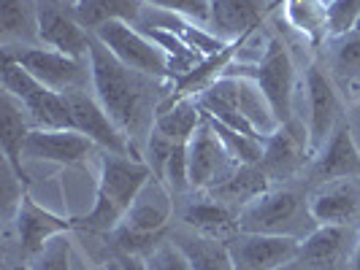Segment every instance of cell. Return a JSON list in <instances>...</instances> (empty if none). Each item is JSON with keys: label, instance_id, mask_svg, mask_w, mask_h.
<instances>
[{"label": "cell", "instance_id": "cell-30", "mask_svg": "<svg viewBox=\"0 0 360 270\" xmlns=\"http://www.w3.org/2000/svg\"><path fill=\"white\" fill-rule=\"evenodd\" d=\"M0 30L3 36H30L36 33V11L25 0H0Z\"/></svg>", "mask_w": 360, "mask_h": 270}, {"label": "cell", "instance_id": "cell-2", "mask_svg": "<svg viewBox=\"0 0 360 270\" xmlns=\"http://www.w3.org/2000/svg\"><path fill=\"white\" fill-rule=\"evenodd\" d=\"M152 176L155 173L144 157H122L106 151V157L101 160L95 203L84 216H76V230L114 233Z\"/></svg>", "mask_w": 360, "mask_h": 270}, {"label": "cell", "instance_id": "cell-38", "mask_svg": "<svg viewBox=\"0 0 360 270\" xmlns=\"http://www.w3.org/2000/svg\"><path fill=\"white\" fill-rule=\"evenodd\" d=\"M120 262L125 265V270H149L146 259L139 254H120Z\"/></svg>", "mask_w": 360, "mask_h": 270}, {"label": "cell", "instance_id": "cell-11", "mask_svg": "<svg viewBox=\"0 0 360 270\" xmlns=\"http://www.w3.org/2000/svg\"><path fill=\"white\" fill-rule=\"evenodd\" d=\"M187 157H190V187L195 189H212L236 168V162L231 160L214 127L206 122V116L187 144Z\"/></svg>", "mask_w": 360, "mask_h": 270}, {"label": "cell", "instance_id": "cell-8", "mask_svg": "<svg viewBox=\"0 0 360 270\" xmlns=\"http://www.w3.org/2000/svg\"><path fill=\"white\" fill-rule=\"evenodd\" d=\"M33 11H36V36L46 49L71 54L79 60L90 54L92 33L79 25L71 6H65L63 0H36Z\"/></svg>", "mask_w": 360, "mask_h": 270}, {"label": "cell", "instance_id": "cell-31", "mask_svg": "<svg viewBox=\"0 0 360 270\" xmlns=\"http://www.w3.org/2000/svg\"><path fill=\"white\" fill-rule=\"evenodd\" d=\"M360 22V0H330L328 3V33L342 38Z\"/></svg>", "mask_w": 360, "mask_h": 270}, {"label": "cell", "instance_id": "cell-37", "mask_svg": "<svg viewBox=\"0 0 360 270\" xmlns=\"http://www.w3.org/2000/svg\"><path fill=\"white\" fill-rule=\"evenodd\" d=\"M174 141H168L165 135H160L158 130H149V141H146V165L152 168L155 179H162V170H165V162L174 151Z\"/></svg>", "mask_w": 360, "mask_h": 270}, {"label": "cell", "instance_id": "cell-33", "mask_svg": "<svg viewBox=\"0 0 360 270\" xmlns=\"http://www.w3.org/2000/svg\"><path fill=\"white\" fill-rule=\"evenodd\" d=\"M333 68L342 79H358L360 76V33L342 36V43L333 54Z\"/></svg>", "mask_w": 360, "mask_h": 270}, {"label": "cell", "instance_id": "cell-40", "mask_svg": "<svg viewBox=\"0 0 360 270\" xmlns=\"http://www.w3.org/2000/svg\"><path fill=\"white\" fill-rule=\"evenodd\" d=\"M352 270H360V241H358V246H355V252H352Z\"/></svg>", "mask_w": 360, "mask_h": 270}, {"label": "cell", "instance_id": "cell-43", "mask_svg": "<svg viewBox=\"0 0 360 270\" xmlns=\"http://www.w3.org/2000/svg\"><path fill=\"white\" fill-rule=\"evenodd\" d=\"M320 270H336V265H330V268H320Z\"/></svg>", "mask_w": 360, "mask_h": 270}, {"label": "cell", "instance_id": "cell-19", "mask_svg": "<svg viewBox=\"0 0 360 270\" xmlns=\"http://www.w3.org/2000/svg\"><path fill=\"white\" fill-rule=\"evenodd\" d=\"M209 90L217 92V95L225 97V100H231V103L252 122V127L260 135H271V133L279 127V122H276V116H274V111H271V106H269V100H266V95L257 90L250 79L222 76L214 87H209Z\"/></svg>", "mask_w": 360, "mask_h": 270}, {"label": "cell", "instance_id": "cell-20", "mask_svg": "<svg viewBox=\"0 0 360 270\" xmlns=\"http://www.w3.org/2000/svg\"><path fill=\"white\" fill-rule=\"evenodd\" d=\"M30 127L25 119V108L17 100L3 92L0 95V149H3V160L11 165V170L19 176V181L27 187V170H25V144H27Z\"/></svg>", "mask_w": 360, "mask_h": 270}, {"label": "cell", "instance_id": "cell-22", "mask_svg": "<svg viewBox=\"0 0 360 270\" xmlns=\"http://www.w3.org/2000/svg\"><path fill=\"white\" fill-rule=\"evenodd\" d=\"M184 224L190 230H195V235H203V238L231 241L238 233V211H233L225 203H219L217 198H209L200 200V203H193L184 211Z\"/></svg>", "mask_w": 360, "mask_h": 270}, {"label": "cell", "instance_id": "cell-35", "mask_svg": "<svg viewBox=\"0 0 360 270\" xmlns=\"http://www.w3.org/2000/svg\"><path fill=\"white\" fill-rule=\"evenodd\" d=\"M146 6H155L158 11L176 14V17L193 19L203 27H209V0H144Z\"/></svg>", "mask_w": 360, "mask_h": 270}, {"label": "cell", "instance_id": "cell-13", "mask_svg": "<svg viewBox=\"0 0 360 270\" xmlns=\"http://www.w3.org/2000/svg\"><path fill=\"white\" fill-rule=\"evenodd\" d=\"M307 92H309V151L311 157L325 146L330 133L342 122V103L333 90L330 79L325 76L317 65L307 71Z\"/></svg>", "mask_w": 360, "mask_h": 270}, {"label": "cell", "instance_id": "cell-3", "mask_svg": "<svg viewBox=\"0 0 360 270\" xmlns=\"http://www.w3.org/2000/svg\"><path fill=\"white\" fill-rule=\"evenodd\" d=\"M225 76L250 79L257 90L266 95L271 111L279 125L292 119V90H295V68L290 60L288 46L279 38H269L263 57L255 62H231Z\"/></svg>", "mask_w": 360, "mask_h": 270}, {"label": "cell", "instance_id": "cell-29", "mask_svg": "<svg viewBox=\"0 0 360 270\" xmlns=\"http://www.w3.org/2000/svg\"><path fill=\"white\" fill-rule=\"evenodd\" d=\"M203 116H206L209 125L214 127V133L219 135V141L228 149V154H231V160H233L236 165H255V162H260V157H263V144H266V141L252 138V135H244V133H238L233 127L217 122L214 116H209V114H203Z\"/></svg>", "mask_w": 360, "mask_h": 270}, {"label": "cell", "instance_id": "cell-21", "mask_svg": "<svg viewBox=\"0 0 360 270\" xmlns=\"http://www.w3.org/2000/svg\"><path fill=\"white\" fill-rule=\"evenodd\" d=\"M260 27V11L255 0H209V30L231 43L252 36Z\"/></svg>", "mask_w": 360, "mask_h": 270}, {"label": "cell", "instance_id": "cell-4", "mask_svg": "<svg viewBox=\"0 0 360 270\" xmlns=\"http://www.w3.org/2000/svg\"><path fill=\"white\" fill-rule=\"evenodd\" d=\"M317 222L309 214V203L292 189H266L263 195L238 208V230L263 235H292L311 233Z\"/></svg>", "mask_w": 360, "mask_h": 270}, {"label": "cell", "instance_id": "cell-5", "mask_svg": "<svg viewBox=\"0 0 360 270\" xmlns=\"http://www.w3.org/2000/svg\"><path fill=\"white\" fill-rule=\"evenodd\" d=\"M0 76H3V92H8L38 127H44V130H73L65 95L41 84L36 76H30L8 52H3Z\"/></svg>", "mask_w": 360, "mask_h": 270}, {"label": "cell", "instance_id": "cell-9", "mask_svg": "<svg viewBox=\"0 0 360 270\" xmlns=\"http://www.w3.org/2000/svg\"><path fill=\"white\" fill-rule=\"evenodd\" d=\"M17 60L19 65L30 76H36L41 84L52 87L54 92L84 90V81L90 76V62L71 57V54L54 52V49H38V46H25V49H6Z\"/></svg>", "mask_w": 360, "mask_h": 270}, {"label": "cell", "instance_id": "cell-10", "mask_svg": "<svg viewBox=\"0 0 360 270\" xmlns=\"http://www.w3.org/2000/svg\"><path fill=\"white\" fill-rule=\"evenodd\" d=\"M231 262L236 270H276L298 259L301 241L292 235H263V233H238L225 241Z\"/></svg>", "mask_w": 360, "mask_h": 270}, {"label": "cell", "instance_id": "cell-1", "mask_svg": "<svg viewBox=\"0 0 360 270\" xmlns=\"http://www.w3.org/2000/svg\"><path fill=\"white\" fill-rule=\"evenodd\" d=\"M90 81L95 97L108 111V116L125 130V135H136L149 116V76L130 71L106 46L90 38Z\"/></svg>", "mask_w": 360, "mask_h": 270}, {"label": "cell", "instance_id": "cell-34", "mask_svg": "<svg viewBox=\"0 0 360 270\" xmlns=\"http://www.w3.org/2000/svg\"><path fill=\"white\" fill-rule=\"evenodd\" d=\"M33 270H71V241H68V235L52 238L44 246V252L36 254Z\"/></svg>", "mask_w": 360, "mask_h": 270}, {"label": "cell", "instance_id": "cell-44", "mask_svg": "<svg viewBox=\"0 0 360 270\" xmlns=\"http://www.w3.org/2000/svg\"><path fill=\"white\" fill-rule=\"evenodd\" d=\"M355 33H360V22H358V25H355Z\"/></svg>", "mask_w": 360, "mask_h": 270}, {"label": "cell", "instance_id": "cell-24", "mask_svg": "<svg viewBox=\"0 0 360 270\" xmlns=\"http://www.w3.org/2000/svg\"><path fill=\"white\" fill-rule=\"evenodd\" d=\"M266 189H271V179L266 176V170L260 168V162H255V165H236L225 179L212 187V198H217L225 205H231V208L233 205L244 208L250 200L263 195Z\"/></svg>", "mask_w": 360, "mask_h": 270}, {"label": "cell", "instance_id": "cell-41", "mask_svg": "<svg viewBox=\"0 0 360 270\" xmlns=\"http://www.w3.org/2000/svg\"><path fill=\"white\" fill-rule=\"evenodd\" d=\"M106 270H125V265H122V262H120V257H117V259H108Z\"/></svg>", "mask_w": 360, "mask_h": 270}, {"label": "cell", "instance_id": "cell-39", "mask_svg": "<svg viewBox=\"0 0 360 270\" xmlns=\"http://www.w3.org/2000/svg\"><path fill=\"white\" fill-rule=\"evenodd\" d=\"M276 270H309L301 259H292V262H288V265H282V268H276Z\"/></svg>", "mask_w": 360, "mask_h": 270}, {"label": "cell", "instance_id": "cell-17", "mask_svg": "<svg viewBox=\"0 0 360 270\" xmlns=\"http://www.w3.org/2000/svg\"><path fill=\"white\" fill-rule=\"evenodd\" d=\"M92 141L79 130H44L36 127L27 135L25 157L30 160L60 162V165H76L92 151Z\"/></svg>", "mask_w": 360, "mask_h": 270}, {"label": "cell", "instance_id": "cell-18", "mask_svg": "<svg viewBox=\"0 0 360 270\" xmlns=\"http://www.w3.org/2000/svg\"><path fill=\"white\" fill-rule=\"evenodd\" d=\"M309 214L317 224L347 227L360 214V189L352 179L328 181L309 198Z\"/></svg>", "mask_w": 360, "mask_h": 270}, {"label": "cell", "instance_id": "cell-25", "mask_svg": "<svg viewBox=\"0 0 360 270\" xmlns=\"http://www.w3.org/2000/svg\"><path fill=\"white\" fill-rule=\"evenodd\" d=\"M144 0H73L71 11L84 30L95 33L108 22H139Z\"/></svg>", "mask_w": 360, "mask_h": 270}, {"label": "cell", "instance_id": "cell-16", "mask_svg": "<svg viewBox=\"0 0 360 270\" xmlns=\"http://www.w3.org/2000/svg\"><path fill=\"white\" fill-rule=\"evenodd\" d=\"M168 219H171V189L160 179L152 176L141 189V195L136 198L133 208L122 219V224L130 233L144 235L152 241H162Z\"/></svg>", "mask_w": 360, "mask_h": 270}, {"label": "cell", "instance_id": "cell-36", "mask_svg": "<svg viewBox=\"0 0 360 270\" xmlns=\"http://www.w3.org/2000/svg\"><path fill=\"white\" fill-rule=\"evenodd\" d=\"M144 259L149 270H193L187 254L179 249V243H168V241H162L160 246H155Z\"/></svg>", "mask_w": 360, "mask_h": 270}, {"label": "cell", "instance_id": "cell-15", "mask_svg": "<svg viewBox=\"0 0 360 270\" xmlns=\"http://www.w3.org/2000/svg\"><path fill=\"white\" fill-rule=\"evenodd\" d=\"M311 176L317 181H339V179H355L360 176V149L352 138V127L347 119H342L325 146L314 154Z\"/></svg>", "mask_w": 360, "mask_h": 270}, {"label": "cell", "instance_id": "cell-12", "mask_svg": "<svg viewBox=\"0 0 360 270\" xmlns=\"http://www.w3.org/2000/svg\"><path fill=\"white\" fill-rule=\"evenodd\" d=\"M311 157L309 151V135L301 130L295 119H290L285 125H279L263 144V157L260 168L266 170V176L274 179H290L295 176L307 160Z\"/></svg>", "mask_w": 360, "mask_h": 270}, {"label": "cell", "instance_id": "cell-27", "mask_svg": "<svg viewBox=\"0 0 360 270\" xmlns=\"http://www.w3.org/2000/svg\"><path fill=\"white\" fill-rule=\"evenodd\" d=\"M285 22L307 38L314 49L328 41V6L323 0H282Z\"/></svg>", "mask_w": 360, "mask_h": 270}, {"label": "cell", "instance_id": "cell-14", "mask_svg": "<svg viewBox=\"0 0 360 270\" xmlns=\"http://www.w3.org/2000/svg\"><path fill=\"white\" fill-rule=\"evenodd\" d=\"M14 222H17V235H19V246L22 252L36 257V254L44 252V246L57 238V235H68L76 230V216H60L38 205L30 195H25L22 203H19L17 214H14Z\"/></svg>", "mask_w": 360, "mask_h": 270}, {"label": "cell", "instance_id": "cell-42", "mask_svg": "<svg viewBox=\"0 0 360 270\" xmlns=\"http://www.w3.org/2000/svg\"><path fill=\"white\" fill-rule=\"evenodd\" d=\"M11 270H33V268H30V265H14Z\"/></svg>", "mask_w": 360, "mask_h": 270}, {"label": "cell", "instance_id": "cell-26", "mask_svg": "<svg viewBox=\"0 0 360 270\" xmlns=\"http://www.w3.org/2000/svg\"><path fill=\"white\" fill-rule=\"evenodd\" d=\"M344 241H347V230H344V227H339V224H317V227L301 241L298 259H301L309 270L330 268V265H336L339 257H342Z\"/></svg>", "mask_w": 360, "mask_h": 270}, {"label": "cell", "instance_id": "cell-6", "mask_svg": "<svg viewBox=\"0 0 360 270\" xmlns=\"http://www.w3.org/2000/svg\"><path fill=\"white\" fill-rule=\"evenodd\" d=\"M92 36L130 71L149 76V79H165V81L176 79L165 52L146 33L133 27L130 22H108L103 27H98Z\"/></svg>", "mask_w": 360, "mask_h": 270}, {"label": "cell", "instance_id": "cell-23", "mask_svg": "<svg viewBox=\"0 0 360 270\" xmlns=\"http://www.w3.org/2000/svg\"><path fill=\"white\" fill-rule=\"evenodd\" d=\"M200 122H203V111L198 97H181L176 103H158L152 130H158L174 144H190Z\"/></svg>", "mask_w": 360, "mask_h": 270}, {"label": "cell", "instance_id": "cell-28", "mask_svg": "<svg viewBox=\"0 0 360 270\" xmlns=\"http://www.w3.org/2000/svg\"><path fill=\"white\" fill-rule=\"evenodd\" d=\"M174 243H179V249L187 254L193 270H236L222 241H212L203 235H176Z\"/></svg>", "mask_w": 360, "mask_h": 270}, {"label": "cell", "instance_id": "cell-32", "mask_svg": "<svg viewBox=\"0 0 360 270\" xmlns=\"http://www.w3.org/2000/svg\"><path fill=\"white\" fill-rule=\"evenodd\" d=\"M162 184L171 189V192H181L190 187V157H187V144H176L171 157L165 162V170H162Z\"/></svg>", "mask_w": 360, "mask_h": 270}, {"label": "cell", "instance_id": "cell-7", "mask_svg": "<svg viewBox=\"0 0 360 270\" xmlns=\"http://www.w3.org/2000/svg\"><path fill=\"white\" fill-rule=\"evenodd\" d=\"M65 103L71 111L73 130H79L82 135H87L95 146H103L111 154H122V157H141L136 151L133 141L125 135V130L117 125L108 111L101 106V100L84 90H71L63 92Z\"/></svg>", "mask_w": 360, "mask_h": 270}]
</instances>
